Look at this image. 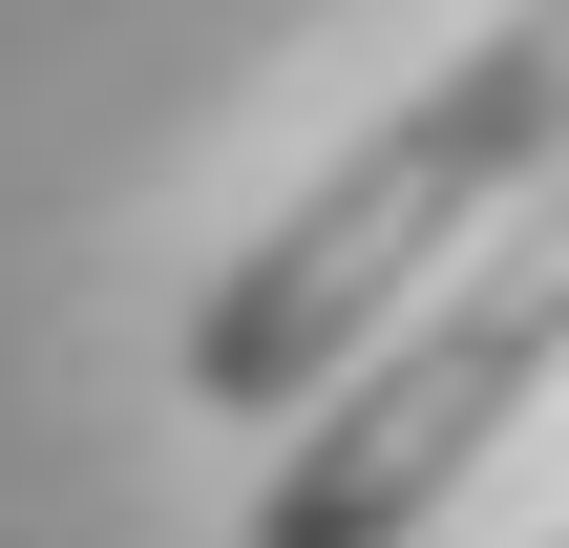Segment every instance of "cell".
Here are the masks:
<instances>
[{"instance_id":"6da1fadb","label":"cell","mask_w":569,"mask_h":548,"mask_svg":"<svg viewBox=\"0 0 569 548\" xmlns=\"http://www.w3.org/2000/svg\"><path fill=\"white\" fill-rule=\"evenodd\" d=\"M569 169V0H528V21H486L422 106H380L211 296H190V401H232V422H317L528 190Z\"/></svg>"},{"instance_id":"7a4b0ae2","label":"cell","mask_w":569,"mask_h":548,"mask_svg":"<svg viewBox=\"0 0 569 548\" xmlns=\"http://www.w3.org/2000/svg\"><path fill=\"white\" fill-rule=\"evenodd\" d=\"M528 380H569V169L274 444V486H253V548H422L465 507V465L528 422Z\"/></svg>"}]
</instances>
